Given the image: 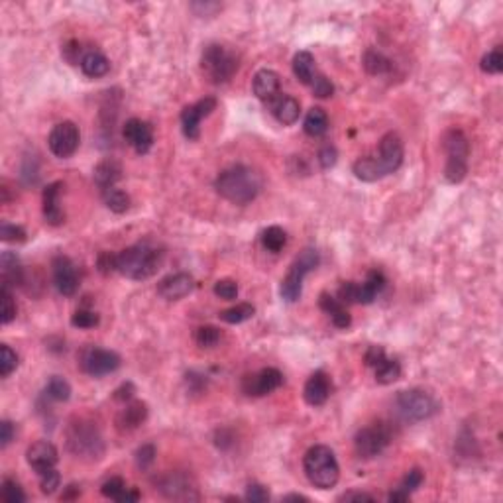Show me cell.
<instances>
[{
  "mask_svg": "<svg viewBox=\"0 0 503 503\" xmlns=\"http://www.w3.org/2000/svg\"><path fill=\"white\" fill-rule=\"evenodd\" d=\"M262 175L248 166H232L224 169L214 181V189L222 199L234 205H248L262 191Z\"/></svg>",
  "mask_w": 503,
  "mask_h": 503,
  "instance_id": "obj_1",
  "label": "cell"
},
{
  "mask_svg": "<svg viewBox=\"0 0 503 503\" xmlns=\"http://www.w3.org/2000/svg\"><path fill=\"white\" fill-rule=\"evenodd\" d=\"M161 262H163V252L144 242L116 254V272L122 273L128 279L144 282L157 273Z\"/></svg>",
  "mask_w": 503,
  "mask_h": 503,
  "instance_id": "obj_2",
  "label": "cell"
},
{
  "mask_svg": "<svg viewBox=\"0 0 503 503\" xmlns=\"http://www.w3.org/2000/svg\"><path fill=\"white\" fill-rule=\"evenodd\" d=\"M303 468L309 482L319 490L335 488L340 478V466H338L335 452L325 444H314L307 451L303 458Z\"/></svg>",
  "mask_w": 503,
  "mask_h": 503,
  "instance_id": "obj_3",
  "label": "cell"
},
{
  "mask_svg": "<svg viewBox=\"0 0 503 503\" xmlns=\"http://www.w3.org/2000/svg\"><path fill=\"white\" fill-rule=\"evenodd\" d=\"M67 446L77 458L99 460L105 454V442L101 430L87 419H75L67 429Z\"/></svg>",
  "mask_w": 503,
  "mask_h": 503,
  "instance_id": "obj_4",
  "label": "cell"
},
{
  "mask_svg": "<svg viewBox=\"0 0 503 503\" xmlns=\"http://www.w3.org/2000/svg\"><path fill=\"white\" fill-rule=\"evenodd\" d=\"M442 147L446 152V166L444 177L449 183H460L468 173V156H470V142L466 134L452 128L442 138Z\"/></svg>",
  "mask_w": 503,
  "mask_h": 503,
  "instance_id": "obj_5",
  "label": "cell"
},
{
  "mask_svg": "<svg viewBox=\"0 0 503 503\" xmlns=\"http://www.w3.org/2000/svg\"><path fill=\"white\" fill-rule=\"evenodd\" d=\"M398 413L409 423H419L435 417L439 413V401L423 389H405L395 398Z\"/></svg>",
  "mask_w": 503,
  "mask_h": 503,
  "instance_id": "obj_6",
  "label": "cell"
},
{
  "mask_svg": "<svg viewBox=\"0 0 503 503\" xmlns=\"http://www.w3.org/2000/svg\"><path fill=\"white\" fill-rule=\"evenodd\" d=\"M319 262H321L319 252L313 250V248H307L295 258V262L291 263V268H289L287 275L283 277L282 287H279V293L287 303H295V301L301 299L305 275L313 272L314 268L319 265Z\"/></svg>",
  "mask_w": 503,
  "mask_h": 503,
  "instance_id": "obj_7",
  "label": "cell"
},
{
  "mask_svg": "<svg viewBox=\"0 0 503 503\" xmlns=\"http://www.w3.org/2000/svg\"><path fill=\"white\" fill-rule=\"evenodd\" d=\"M201 67H203V73H205V77L209 79L210 83L220 85L231 81L232 75L236 73L238 59L226 48H222L219 43H212L203 52Z\"/></svg>",
  "mask_w": 503,
  "mask_h": 503,
  "instance_id": "obj_8",
  "label": "cell"
},
{
  "mask_svg": "<svg viewBox=\"0 0 503 503\" xmlns=\"http://www.w3.org/2000/svg\"><path fill=\"white\" fill-rule=\"evenodd\" d=\"M391 427L386 423H376V425H370L364 427L356 432L354 437V449H356L358 456L362 458H374L377 454L388 449V444L391 442Z\"/></svg>",
  "mask_w": 503,
  "mask_h": 503,
  "instance_id": "obj_9",
  "label": "cell"
},
{
  "mask_svg": "<svg viewBox=\"0 0 503 503\" xmlns=\"http://www.w3.org/2000/svg\"><path fill=\"white\" fill-rule=\"evenodd\" d=\"M79 364L87 376L91 377H103L106 374H112L120 367V356L112 352V350H105V348H96V346H89L81 352Z\"/></svg>",
  "mask_w": 503,
  "mask_h": 503,
  "instance_id": "obj_10",
  "label": "cell"
},
{
  "mask_svg": "<svg viewBox=\"0 0 503 503\" xmlns=\"http://www.w3.org/2000/svg\"><path fill=\"white\" fill-rule=\"evenodd\" d=\"M79 142H81V134H79V128L65 120V122H59L57 126H53V130L50 132V138H48V146H50V152H52L55 157H71L77 152L79 147Z\"/></svg>",
  "mask_w": 503,
  "mask_h": 503,
  "instance_id": "obj_11",
  "label": "cell"
},
{
  "mask_svg": "<svg viewBox=\"0 0 503 503\" xmlns=\"http://www.w3.org/2000/svg\"><path fill=\"white\" fill-rule=\"evenodd\" d=\"M376 166L381 173V177H386L389 173L398 171L403 163V142L395 132H388L379 142V154L374 156Z\"/></svg>",
  "mask_w": 503,
  "mask_h": 503,
  "instance_id": "obj_12",
  "label": "cell"
},
{
  "mask_svg": "<svg viewBox=\"0 0 503 503\" xmlns=\"http://www.w3.org/2000/svg\"><path fill=\"white\" fill-rule=\"evenodd\" d=\"M283 374L275 367H263L258 374H250L242 379V391L250 398H263L282 388Z\"/></svg>",
  "mask_w": 503,
  "mask_h": 503,
  "instance_id": "obj_13",
  "label": "cell"
},
{
  "mask_svg": "<svg viewBox=\"0 0 503 503\" xmlns=\"http://www.w3.org/2000/svg\"><path fill=\"white\" fill-rule=\"evenodd\" d=\"M212 110H217V99L214 96H205L195 105L185 106L181 112V126H183V134L189 140H199L201 136V120L212 115Z\"/></svg>",
  "mask_w": 503,
  "mask_h": 503,
  "instance_id": "obj_14",
  "label": "cell"
},
{
  "mask_svg": "<svg viewBox=\"0 0 503 503\" xmlns=\"http://www.w3.org/2000/svg\"><path fill=\"white\" fill-rule=\"evenodd\" d=\"M53 283L63 297H73L79 289V277L75 263L67 256H55L52 262Z\"/></svg>",
  "mask_w": 503,
  "mask_h": 503,
  "instance_id": "obj_15",
  "label": "cell"
},
{
  "mask_svg": "<svg viewBox=\"0 0 503 503\" xmlns=\"http://www.w3.org/2000/svg\"><path fill=\"white\" fill-rule=\"evenodd\" d=\"M122 134H124L126 142L134 147L136 154H140V156L147 154L154 146V130H152V126L144 120H140V118H130L124 124Z\"/></svg>",
  "mask_w": 503,
  "mask_h": 503,
  "instance_id": "obj_16",
  "label": "cell"
},
{
  "mask_svg": "<svg viewBox=\"0 0 503 503\" xmlns=\"http://www.w3.org/2000/svg\"><path fill=\"white\" fill-rule=\"evenodd\" d=\"M157 488L168 500H199L197 488H193L191 480L183 474H169L159 480Z\"/></svg>",
  "mask_w": 503,
  "mask_h": 503,
  "instance_id": "obj_17",
  "label": "cell"
},
{
  "mask_svg": "<svg viewBox=\"0 0 503 503\" xmlns=\"http://www.w3.org/2000/svg\"><path fill=\"white\" fill-rule=\"evenodd\" d=\"M26 460H28V464L31 466V470L42 474V472L55 468V464L59 460V454H57V449L53 446L52 442L40 440V442L31 444L30 449H28Z\"/></svg>",
  "mask_w": 503,
  "mask_h": 503,
  "instance_id": "obj_18",
  "label": "cell"
},
{
  "mask_svg": "<svg viewBox=\"0 0 503 503\" xmlns=\"http://www.w3.org/2000/svg\"><path fill=\"white\" fill-rule=\"evenodd\" d=\"M195 289V279L189 273H173L168 275L166 279H161L157 285V293L161 295L168 301H179L183 297H187Z\"/></svg>",
  "mask_w": 503,
  "mask_h": 503,
  "instance_id": "obj_19",
  "label": "cell"
},
{
  "mask_svg": "<svg viewBox=\"0 0 503 503\" xmlns=\"http://www.w3.org/2000/svg\"><path fill=\"white\" fill-rule=\"evenodd\" d=\"M63 183L61 181H55L50 183L48 187L43 189L42 203H43V219L48 224L52 226H59L65 222V212L59 207V195H61Z\"/></svg>",
  "mask_w": 503,
  "mask_h": 503,
  "instance_id": "obj_20",
  "label": "cell"
},
{
  "mask_svg": "<svg viewBox=\"0 0 503 503\" xmlns=\"http://www.w3.org/2000/svg\"><path fill=\"white\" fill-rule=\"evenodd\" d=\"M330 391H333V386H330L328 376L325 372H314L305 384L303 398L311 407H319V405H325L326 399L330 398Z\"/></svg>",
  "mask_w": 503,
  "mask_h": 503,
  "instance_id": "obj_21",
  "label": "cell"
},
{
  "mask_svg": "<svg viewBox=\"0 0 503 503\" xmlns=\"http://www.w3.org/2000/svg\"><path fill=\"white\" fill-rule=\"evenodd\" d=\"M254 94L263 103H273L279 96V75L272 69H260L252 81Z\"/></svg>",
  "mask_w": 503,
  "mask_h": 503,
  "instance_id": "obj_22",
  "label": "cell"
},
{
  "mask_svg": "<svg viewBox=\"0 0 503 503\" xmlns=\"http://www.w3.org/2000/svg\"><path fill=\"white\" fill-rule=\"evenodd\" d=\"M0 275H2V285L6 287H16L24 283V268H22L20 258L14 252H2Z\"/></svg>",
  "mask_w": 503,
  "mask_h": 503,
  "instance_id": "obj_23",
  "label": "cell"
},
{
  "mask_svg": "<svg viewBox=\"0 0 503 503\" xmlns=\"http://www.w3.org/2000/svg\"><path fill=\"white\" fill-rule=\"evenodd\" d=\"M272 112L277 118V122L283 126H291L299 120L301 116V105L299 101H295L293 96L279 94L272 103Z\"/></svg>",
  "mask_w": 503,
  "mask_h": 503,
  "instance_id": "obj_24",
  "label": "cell"
},
{
  "mask_svg": "<svg viewBox=\"0 0 503 503\" xmlns=\"http://www.w3.org/2000/svg\"><path fill=\"white\" fill-rule=\"evenodd\" d=\"M147 419V405L144 401H128L126 407L120 411L116 425L120 430L138 429Z\"/></svg>",
  "mask_w": 503,
  "mask_h": 503,
  "instance_id": "obj_25",
  "label": "cell"
},
{
  "mask_svg": "<svg viewBox=\"0 0 503 503\" xmlns=\"http://www.w3.org/2000/svg\"><path fill=\"white\" fill-rule=\"evenodd\" d=\"M319 305H321V309L330 316V321H333V325H335L336 328H348V326L352 325V316L346 311V305L340 303V301L330 293H321Z\"/></svg>",
  "mask_w": 503,
  "mask_h": 503,
  "instance_id": "obj_26",
  "label": "cell"
},
{
  "mask_svg": "<svg viewBox=\"0 0 503 503\" xmlns=\"http://www.w3.org/2000/svg\"><path fill=\"white\" fill-rule=\"evenodd\" d=\"M122 177V166L112 159V157H108V159H103L96 168H94V173H93V179L94 183L101 187V191H105V189H110L115 187L116 181Z\"/></svg>",
  "mask_w": 503,
  "mask_h": 503,
  "instance_id": "obj_27",
  "label": "cell"
},
{
  "mask_svg": "<svg viewBox=\"0 0 503 503\" xmlns=\"http://www.w3.org/2000/svg\"><path fill=\"white\" fill-rule=\"evenodd\" d=\"M386 287V275L381 272H370L366 282L358 283V303L370 305L376 301V297Z\"/></svg>",
  "mask_w": 503,
  "mask_h": 503,
  "instance_id": "obj_28",
  "label": "cell"
},
{
  "mask_svg": "<svg viewBox=\"0 0 503 503\" xmlns=\"http://www.w3.org/2000/svg\"><path fill=\"white\" fill-rule=\"evenodd\" d=\"M79 65H81V71H83L87 77H91V79L105 77V75L110 71V61L106 59L103 53L96 52V50H91V52L85 53Z\"/></svg>",
  "mask_w": 503,
  "mask_h": 503,
  "instance_id": "obj_29",
  "label": "cell"
},
{
  "mask_svg": "<svg viewBox=\"0 0 503 503\" xmlns=\"http://www.w3.org/2000/svg\"><path fill=\"white\" fill-rule=\"evenodd\" d=\"M423 480H425V476H423V472H421L419 468L409 470L407 474H405V478L399 483L398 490H393V492L389 493L388 500L389 502H407L411 492H415L421 483H423Z\"/></svg>",
  "mask_w": 503,
  "mask_h": 503,
  "instance_id": "obj_30",
  "label": "cell"
},
{
  "mask_svg": "<svg viewBox=\"0 0 503 503\" xmlns=\"http://www.w3.org/2000/svg\"><path fill=\"white\" fill-rule=\"evenodd\" d=\"M303 130L305 134H309L311 138H321L325 136L326 130H328V116L323 108L314 106L311 108L307 116H305L303 122Z\"/></svg>",
  "mask_w": 503,
  "mask_h": 503,
  "instance_id": "obj_31",
  "label": "cell"
},
{
  "mask_svg": "<svg viewBox=\"0 0 503 503\" xmlns=\"http://www.w3.org/2000/svg\"><path fill=\"white\" fill-rule=\"evenodd\" d=\"M293 73L295 77L301 81L303 85L313 83L316 69H314V57L313 53L309 52H299L295 53L293 57Z\"/></svg>",
  "mask_w": 503,
  "mask_h": 503,
  "instance_id": "obj_32",
  "label": "cell"
},
{
  "mask_svg": "<svg viewBox=\"0 0 503 503\" xmlns=\"http://www.w3.org/2000/svg\"><path fill=\"white\" fill-rule=\"evenodd\" d=\"M362 61H364V69L370 75H386L393 69L391 59L386 57L381 52H377V50H366Z\"/></svg>",
  "mask_w": 503,
  "mask_h": 503,
  "instance_id": "obj_33",
  "label": "cell"
},
{
  "mask_svg": "<svg viewBox=\"0 0 503 503\" xmlns=\"http://www.w3.org/2000/svg\"><path fill=\"white\" fill-rule=\"evenodd\" d=\"M256 313V309H254V305L250 303H238L231 307V309H226V311H222L219 314L220 321H224V323H228V325H242V323H246V321H250L252 316Z\"/></svg>",
  "mask_w": 503,
  "mask_h": 503,
  "instance_id": "obj_34",
  "label": "cell"
},
{
  "mask_svg": "<svg viewBox=\"0 0 503 503\" xmlns=\"http://www.w3.org/2000/svg\"><path fill=\"white\" fill-rule=\"evenodd\" d=\"M103 201H105L106 207L112 212H116V214H122V212L130 209V197L126 195L124 191H120V189L116 187L105 189L103 191Z\"/></svg>",
  "mask_w": 503,
  "mask_h": 503,
  "instance_id": "obj_35",
  "label": "cell"
},
{
  "mask_svg": "<svg viewBox=\"0 0 503 503\" xmlns=\"http://www.w3.org/2000/svg\"><path fill=\"white\" fill-rule=\"evenodd\" d=\"M399 377H401V366H399L398 360L386 358L381 364L376 366V381L381 386H389V384L398 381Z\"/></svg>",
  "mask_w": 503,
  "mask_h": 503,
  "instance_id": "obj_36",
  "label": "cell"
},
{
  "mask_svg": "<svg viewBox=\"0 0 503 503\" xmlns=\"http://www.w3.org/2000/svg\"><path fill=\"white\" fill-rule=\"evenodd\" d=\"M352 171H354V175H356L358 179L367 181V183L381 179V173H379V169H377L374 157H360V159H356L354 166H352Z\"/></svg>",
  "mask_w": 503,
  "mask_h": 503,
  "instance_id": "obj_37",
  "label": "cell"
},
{
  "mask_svg": "<svg viewBox=\"0 0 503 503\" xmlns=\"http://www.w3.org/2000/svg\"><path fill=\"white\" fill-rule=\"evenodd\" d=\"M262 244L268 252H282L283 246L287 244V234L279 226H270L262 232Z\"/></svg>",
  "mask_w": 503,
  "mask_h": 503,
  "instance_id": "obj_38",
  "label": "cell"
},
{
  "mask_svg": "<svg viewBox=\"0 0 503 503\" xmlns=\"http://www.w3.org/2000/svg\"><path fill=\"white\" fill-rule=\"evenodd\" d=\"M48 398L53 399V401H67L71 398V386L59 376H53L48 384V389H45Z\"/></svg>",
  "mask_w": 503,
  "mask_h": 503,
  "instance_id": "obj_39",
  "label": "cell"
},
{
  "mask_svg": "<svg viewBox=\"0 0 503 503\" xmlns=\"http://www.w3.org/2000/svg\"><path fill=\"white\" fill-rule=\"evenodd\" d=\"M0 299H2V325H10L12 321L16 319V301L10 293V287L6 285H0Z\"/></svg>",
  "mask_w": 503,
  "mask_h": 503,
  "instance_id": "obj_40",
  "label": "cell"
},
{
  "mask_svg": "<svg viewBox=\"0 0 503 503\" xmlns=\"http://www.w3.org/2000/svg\"><path fill=\"white\" fill-rule=\"evenodd\" d=\"M483 73L490 75H497L503 71V52L502 48H495L490 53H486L482 57V63H480Z\"/></svg>",
  "mask_w": 503,
  "mask_h": 503,
  "instance_id": "obj_41",
  "label": "cell"
},
{
  "mask_svg": "<svg viewBox=\"0 0 503 503\" xmlns=\"http://www.w3.org/2000/svg\"><path fill=\"white\" fill-rule=\"evenodd\" d=\"M220 340V330L217 326H199L195 330V342L201 346V348H212V346L219 344Z\"/></svg>",
  "mask_w": 503,
  "mask_h": 503,
  "instance_id": "obj_42",
  "label": "cell"
},
{
  "mask_svg": "<svg viewBox=\"0 0 503 503\" xmlns=\"http://www.w3.org/2000/svg\"><path fill=\"white\" fill-rule=\"evenodd\" d=\"M18 367V356L8 344L0 346V376L8 377Z\"/></svg>",
  "mask_w": 503,
  "mask_h": 503,
  "instance_id": "obj_43",
  "label": "cell"
},
{
  "mask_svg": "<svg viewBox=\"0 0 503 503\" xmlns=\"http://www.w3.org/2000/svg\"><path fill=\"white\" fill-rule=\"evenodd\" d=\"M2 502L6 503H24L26 493L20 488V483L14 480H4L2 482Z\"/></svg>",
  "mask_w": 503,
  "mask_h": 503,
  "instance_id": "obj_44",
  "label": "cell"
},
{
  "mask_svg": "<svg viewBox=\"0 0 503 503\" xmlns=\"http://www.w3.org/2000/svg\"><path fill=\"white\" fill-rule=\"evenodd\" d=\"M99 321H101L99 314L91 311V309H79L71 316V325L75 328H94V326L99 325Z\"/></svg>",
  "mask_w": 503,
  "mask_h": 503,
  "instance_id": "obj_45",
  "label": "cell"
},
{
  "mask_svg": "<svg viewBox=\"0 0 503 503\" xmlns=\"http://www.w3.org/2000/svg\"><path fill=\"white\" fill-rule=\"evenodd\" d=\"M128 490V486H126V482L122 480V478H110V480H106L103 486H101V493L105 495V497H108V500H115V502H118L120 497H122V493Z\"/></svg>",
  "mask_w": 503,
  "mask_h": 503,
  "instance_id": "obj_46",
  "label": "cell"
},
{
  "mask_svg": "<svg viewBox=\"0 0 503 503\" xmlns=\"http://www.w3.org/2000/svg\"><path fill=\"white\" fill-rule=\"evenodd\" d=\"M59 486H61V476H59V472L55 470V468L40 474V488H42V493L52 495Z\"/></svg>",
  "mask_w": 503,
  "mask_h": 503,
  "instance_id": "obj_47",
  "label": "cell"
},
{
  "mask_svg": "<svg viewBox=\"0 0 503 503\" xmlns=\"http://www.w3.org/2000/svg\"><path fill=\"white\" fill-rule=\"evenodd\" d=\"M309 87H311V91H313L314 96H319V99H328V96L335 94V85L330 83L325 75H319V73L314 75L313 83L309 85Z\"/></svg>",
  "mask_w": 503,
  "mask_h": 503,
  "instance_id": "obj_48",
  "label": "cell"
},
{
  "mask_svg": "<svg viewBox=\"0 0 503 503\" xmlns=\"http://www.w3.org/2000/svg\"><path fill=\"white\" fill-rule=\"evenodd\" d=\"M26 231L22 226H16V224H10V222H2L0 226V238L2 242H26Z\"/></svg>",
  "mask_w": 503,
  "mask_h": 503,
  "instance_id": "obj_49",
  "label": "cell"
},
{
  "mask_svg": "<svg viewBox=\"0 0 503 503\" xmlns=\"http://www.w3.org/2000/svg\"><path fill=\"white\" fill-rule=\"evenodd\" d=\"M214 295L224 301H232L238 297V283L232 279H219L214 283Z\"/></svg>",
  "mask_w": 503,
  "mask_h": 503,
  "instance_id": "obj_50",
  "label": "cell"
},
{
  "mask_svg": "<svg viewBox=\"0 0 503 503\" xmlns=\"http://www.w3.org/2000/svg\"><path fill=\"white\" fill-rule=\"evenodd\" d=\"M336 299L342 305H352L358 303V283L354 282H344L338 287V293Z\"/></svg>",
  "mask_w": 503,
  "mask_h": 503,
  "instance_id": "obj_51",
  "label": "cell"
},
{
  "mask_svg": "<svg viewBox=\"0 0 503 503\" xmlns=\"http://www.w3.org/2000/svg\"><path fill=\"white\" fill-rule=\"evenodd\" d=\"M156 460V446L154 444H144V446H140L136 452V464L138 468H142V470H147L152 464Z\"/></svg>",
  "mask_w": 503,
  "mask_h": 503,
  "instance_id": "obj_52",
  "label": "cell"
},
{
  "mask_svg": "<svg viewBox=\"0 0 503 503\" xmlns=\"http://www.w3.org/2000/svg\"><path fill=\"white\" fill-rule=\"evenodd\" d=\"M96 268H99V272L103 273V275H110L112 272H116V256L115 254H110V252H103V254L99 256V260H96Z\"/></svg>",
  "mask_w": 503,
  "mask_h": 503,
  "instance_id": "obj_53",
  "label": "cell"
},
{
  "mask_svg": "<svg viewBox=\"0 0 503 503\" xmlns=\"http://www.w3.org/2000/svg\"><path fill=\"white\" fill-rule=\"evenodd\" d=\"M246 500L252 503H263L270 500V493L260 483H250L248 490H246Z\"/></svg>",
  "mask_w": 503,
  "mask_h": 503,
  "instance_id": "obj_54",
  "label": "cell"
},
{
  "mask_svg": "<svg viewBox=\"0 0 503 503\" xmlns=\"http://www.w3.org/2000/svg\"><path fill=\"white\" fill-rule=\"evenodd\" d=\"M336 159H338V152H336L335 146L321 147V152H319V163H321V168L323 169L335 168Z\"/></svg>",
  "mask_w": 503,
  "mask_h": 503,
  "instance_id": "obj_55",
  "label": "cell"
},
{
  "mask_svg": "<svg viewBox=\"0 0 503 503\" xmlns=\"http://www.w3.org/2000/svg\"><path fill=\"white\" fill-rule=\"evenodd\" d=\"M83 48H81V43L79 42H69L65 48H63V57L67 59L69 63H81L83 59Z\"/></svg>",
  "mask_w": 503,
  "mask_h": 503,
  "instance_id": "obj_56",
  "label": "cell"
},
{
  "mask_svg": "<svg viewBox=\"0 0 503 503\" xmlns=\"http://www.w3.org/2000/svg\"><path fill=\"white\" fill-rule=\"evenodd\" d=\"M384 360H386V350H384L381 346H370L367 352L364 354V362H366V366L370 367H376L377 364H381Z\"/></svg>",
  "mask_w": 503,
  "mask_h": 503,
  "instance_id": "obj_57",
  "label": "cell"
},
{
  "mask_svg": "<svg viewBox=\"0 0 503 503\" xmlns=\"http://www.w3.org/2000/svg\"><path fill=\"white\" fill-rule=\"evenodd\" d=\"M134 393H136V388H134V384L126 381V384H122V386H120V388H118L115 391V399H116V401H122V403H128V401H132Z\"/></svg>",
  "mask_w": 503,
  "mask_h": 503,
  "instance_id": "obj_58",
  "label": "cell"
},
{
  "mask_svg": "<svg viewBox=\"0 0 503 503\" xmlns=\"http://www.w3.org/2000/svg\"><path fill=\"white\" fill-rule=\"evenodd\" d=\"M12 439H14V425L10 421H2V425H0V444L8 446Z\"/></svg>",
  "mask_w": 503,
  "mask_h": 503,
  "instance_id": "obj_59",
  "label": "cell"
},
{
  "mask_svg": "<svg viewBox=\"0 0 503 503\" xmlns=\"http://www.w3.org/2000/svg\"><path fill=\"white\" fill-rule=\"evenodd\" d=\"M340 502H374V495L364 492H348L340 495Z\"/></svg>",
  "mask_w": 503,
  "mask_h": 503,
  "instance_id": "obj_60",
  "label": "cell"
},
{
  "mask_svg": "<svg viewBox=\"0 0 503 503\" xmlns=\"http://www.w3.org/2000/svg\"><path fill=\"white\" fill-rule=\"evenodd\" d=\"M140 500V492L136 490H132V488H128L124 493H122V497L118 500L120 503H132V502H138Z\"/></svg>",
  "mask_w": 503,
  "mask_h": 503,
  "instance_id": "obj_61",
  "label": "cell"
},
{
  "mask_svg": "<svg viewBox=\"0 0 503 503\" xmlns=\"http://www.w3.org/2000/svg\"><path fill=\"white\" fill-rule=\"evenodd\" d=\"M79 495H81V490L77 486H67V493H63L61 500H75Z\"/></svg>",
  "mask_w": 503,
  "mask_h": 503,
  "instance_id": "obj_62",
  "label": "cell"
},
{
  "mask_svg": "<svg viewBox=\"0 0 503 503\" xmlns=\"http://www.w3.org/2000/svg\"><path fill=\"white\" fill-rule=\"evenodd\" d=\"M283 502H309V497H305L301 493H289L283 497Z\"/></svg>",
  "mask_w": 503,
  "mask_h": 503,
  "instance_id": "obj_63",
  "label": "cell"
}]
</instances>
